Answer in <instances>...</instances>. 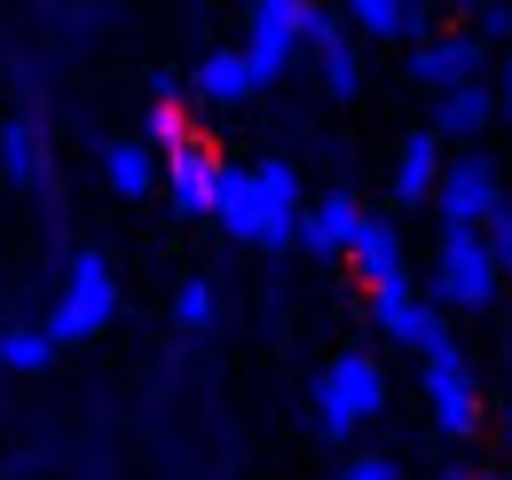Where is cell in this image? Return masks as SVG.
<instances>
[{
    "label": "cell",
    "mask_w": 512,
    "mask_h": 480,
    "mask_svg": "<svg viewBox=\"0 0 512 480\" xmlns=\"http://www.w3.org/2000/svg\"><path fill=\"white\" fill-rule=\"evenodd\" d=\"M489 126H497V87H489V79H473V87H449V95H434V119H426V134H434V142H457V150H473Z\"/></svg>",
    "instance_id": "4fadbf2b"
},
{
    "label": "cell",
    "mask_w": 512,
    "mask_h": 480,
    "mask_svg": "<svg viewBox=\"0 0 512 480\" xmlns=\"http://www.w3.org/2000/svg\"><path fill=\"white\" fill-rule=\"evenodd\" d=\"M253 71H245V48H205L190 71V103L197 111H237V103H253Z\"/></svg>",
    "instance_id": "9a60e30c"
},
{
    "label": "cell",
    "mask_w": 512,
    "mask_h": 480,
    "mask_svg": "<svg viewBox=\"0 0 512 480\" xmlns=\"http://www.w3.org/2000/svg\"><path fill=\"white\" fill-rule=\"evenodd\" d=\"M505 370H512V315H505Z\"/></svg>",
    "instance_id": "f1b7e54d"
},
{
    "label": "cell",
    "mask_w": 512,
    "mask_h": 480,
    "mask_svg": "<svg viewBox=\"0 0 512 480\" xmlns=\"http://www.w3.org/2000/svg\"><path fill=\"white\" fill-rule=\"evenodd\" d=\"M119 315V276L103 252H71L64 284H56V307H48V347H79L95 331H111Z\"/></svg>",
    "instance_id": "5b68a950"
},
{
    "label": "cell",
    "mask_w": 512,
    "mask_h": 480,
    "mask_svg": "<svg viewBox=\"0 0 512 480\" xmlns=\"http://www.w3.org/2000/svg\"><path fill=\"white\" fill-rule=\"evenodd\" d=\"M174 323H182V331H205V323H213V284H205V276L174 284Z\"/></svg>",
    "instance_id": "603a6c76"
},
{
    "label": "cell",
    "mask_w": 512,
    "mask_h": 480,
    "mask_svg": "<svg viewBox=\"0 0 512 480\" xmlns=\"http://www.w3.org/2000/svg\"><path fill=\"white\" fill-rule=\"evenodd\" d=\"M56 347H48V331H32V323H0V370H48Z\"/></svg>",
    "instance_id": "44dd1931"
},
{
    "label": "cell",
    "mask_w": 512,
    "mask_h": 480,
    "mask_svg": "<svg viewBox=\"0 0 512 480\" xmlns=\"http://www.w3.org/2000/svg\"><path fill=\"white\" fill-rule=\"evenodd\" d=\"M481 244H489V260H497V276H512V197L489 213V229H481Z\"/></svg>",
    "instance_id": "cb8c5ba5"
},
{
    "label": "cell",
    "mask_w": 512,
    "mask_h": 480,
    "mask_svg": "<svg viewBox=\"0 0 512 480\" xmlns=\"http://www.w3.org/2000/svg\"><path fill=\"white\" fill-rule=\"evenodd\" d=\"M386 362L371 355V347H339V355L323 362V378H316V425H323V441H355L363 425H379L386 418Z\"/></svg>",
    "instance_id": "3957f363"
},
{
    "label": "cell",
    "mask_w": 512,
    "mask_h": 480,
    "mask_svg": "<svg viewBox=\"0 0 512 480\" xmlns=\"http://www.w3.org/2000/svg\"><path fill=\"white\" fill-rule=\"evenodd\" d=\"M418 292L442 307V315H489V307L505 300V276H497L481 229H434V260H426V284Z\"/></svg>",
    "instance_id": "7a4b0ae2"
},
{
    "label": "cell",
    "mask_w": 512,
    "mask_h": 480,
    "mask_svg": "<svg viewBox=\"0 0 512 480\" xmlns=\"http://www.w3.org/2000/svg\"><path fill=\"white\" fill-rule=\"evenodd\" d=\"M0 174L16 181V189H48L56 158H48V126L40 119H8L0 126Z\"/></svg>",
    "instance_id": "ac0fdd59"
},
{
    "label": "cell",
    "mask_w": 512,
    "mask_h": 480,
    "mask_svg": "<svg viewBox=\"0 0 512 480\" xmlns=\"http://www.w3.org/2000/svg\"><path fill=\"white\" fill-rule=\"evenodd\" d=\"M339 24H347L355 40H371V48H418V40H434V32H442L426 0H355Z\"/></svg>",
    "instance_id": "7c38bea8"
},
{
    "label": "cell",
    "mask_w": 512,
    "mask_h": 480,
    "mask_svg": "<svg viewBox=\"0 0 512 480\" xmlns=\"http://www.w3.org/2000/svg\"><path fill=\"white\" fill-rule=\"evenodd\" d=\"M182 134H190V111H182V95L158 79V87H150V119H142V150H150V158H166Z\"/></svg>",
    "instance_id": "ffe728a7"
},
{
    "label": "cell",
    "mask_w": 512,
    "mask_h": 480,
    "mask_svg": "<svg viewBox=\"0 0 512 480\" xmlns=\"http://www.w3.org/2000/svg\"><path fill=\"white\" fill-rule=\"evenodd\" d=\"M308 56H316V79H323L331 103H355V95H363V40H355L331 8L308 16Z\"/></svg>",
    "instance_id": "8fae6325"
},
{
    "label": "cell",
    "mask_w": 512,
    "mask_h": 480,
    "mask_svg": "<svg viewBox=\"0 0 512 480\" xmlns=\"http://www.w3.org/2000/svg\"><path fill=\"white\" fill-rule=\"evenodd\" d=\"M434 181H442V142L418 126V134H402V150H394V181H386L394 213H418V205H434Z\"/></svg>",
    "instance_id": "2e32d148"
},
{
    "label": "cell",
    "mask_w": 512,
    "mask_h": 480,
    "mask_svg": "<svg viewBox=\"0 0 512 480\" xmlns=\"http://www.w3.org/2000/svg\"><path fill=\"white\" fill-rule=\"evenodd\" d=\"M371 323H379L386 347H410V355H434L449 339V315L418 284H386V292H371Z\"/></svg>",
    "instance_id": "ba28073f"
},
{
    "label": "cell",
    "mask_w": 512,
    "mask_h": 480,
    "mask_svg": "<svg viewBox=\"0 0 512 480\" xmlns=\"http://www.w3.org/2000/svg\"><path fill=\"white\" fill-rule=\"evenodd\" d=\"M0 315H8V300H0Z\"/></svg>",
    "instance_id": "4dcf8cb0"
},
{
    "label": "cell",
    "mask_w": 512,
    "mask_h": 480,
    "mask_svg": "<svg viewBox=\"0 0 512 480\" xmlns=\"http://www.w3.org/2000/svg\"><path fill=\"white\" fill-rule=\"evenodd\" d=\"M355 276L371 284V292H386V284H410V244H402V229L386 221V213H363V237H355Z\"/></svg>",
    "instance_id": "e0dca14e"
},
{
    "label": "cell",
    "mask_w": 512,
    "mask_h": 480,
    "mask_svg": "<svg viewBox=\"0 0 512 480\" xmlns=\"http://www.w3.org/2000/svg\"><path fill=\"white\" fill-rule=\"evenodd\" d=\"M339 480H402V465H394L386 449H355V457L339 465Z\"/></svg>",
    "instance_id": "d4e9b609"
},
{
    "label": "cell",
    "mask_w": 512,
    "mask_h": 480,
    "mask_svg": "<svg viewBox=\"0 0 512 480\" xmlns=\"http://www.w3.org/2000/svg\"><path fill=\"white\" fill-rule=\"evenodd\" d=\"M497 441H505V457H512V394L497 402Z\"/></svg>",
    "instance_id": "4316f807"
},
{
    "label": "cell",
    "mask_w": 512,
    "mask_h": 480,
    "mask_svg": "<svg viewBox=\"0 0 512 480\" xmlns=\"http://www.w3.org/2000/svg\"><path fill=\"white\" fill-rule=\"evenodd\" d=\"M103 181H111L119 197H150V189H158V158H150L142 142H111V150H103Z\"/></svg>",
    "instance_id": "d6986e66"
},
{
    "label": "cell",
    "mask_w": 512,
    "mask_h": 480,
    "mask_svg": "<svg viewBox=\"0 0 512 480\" xmlns=\"http://www.w3.org/2000/svg\"><path fill=\"white\" fill-rule=\"evenodd\" d=\"M465 32L481 40V48H512V0H481V8H465Z\"/></svg>",
    "instance_id": "7402d4cb"
},
{
    "label": "cell",
    "mask_w": 512,
    "mask_h": 480,
    "mask_svg": "<svg viewBox=\"0 0 512 480\" xmlns=\"http://www.w3.org/2000/svg\"><path fill=\"white\" fill-rule=\"evenodd\" d=\"M505 158L497 150H457V158H442V181H434V221L442 229H489V213L505 205Z\"/></svg>",
    "instance_id": "8992f818"
},
{
    "label": "cell",
    "mask_w": 512,
    "mask_h": 480,
    "mask_svg": "<svg viewBox=\"0 0 512 480\" xmlns=\"http://www.w3.org/2000/svg\"><path fill=\"white\" fill-rule=\"evenodd\" d=\"M489 87H497V119L512 126V48L497 56V79H489Z\"/></svg>",
    "instance_id": "484cf974"
},
{
    "label": "cell",
    "mask_w": 512,
    "mask_h": 480,
    "mask_svg": "<svg viewBox=\"0 0 512 480\" xmlns=\"http://www.w3.org/2000/svg\"><path fill=\"white\" fill-rule=\"evenodd\" d=\"M473 79H489V48H481L465 24L410 48V87H418V95H449V87H473Z\"/></svg>",
    "instance_id": "9c48e42d"
},
{
    "label": "cell",
    "mask_w": 512,
    "mask_h": 480,
    "mask_svg": "<svg viewBox=\"0 0 512 480\" xmlns=\"http://www.w3.org/2000/svg\"><path fill=\"white\" fill-rule=\"evenodd\" d=\"M497 480H512V465H505V473H497Z\"/></svg>",
    "instance_id": "f546056e"
},
{
    "label": "cell",
    "mask_w": 512,
    "mask_h": 480,
    "mask_svg": "<svg viewBox=\"0 0 512 480\" xmlns=\"http://www.w3.org/2000/svg\"><path fill=\"white\" fill-rule=\"evenodd\" d=\"M418 394H426V410H434V433L442 441H473L481 425H489V402H481V370L473 355L442 339L434 355H418Z\"/></svg>",
    "instance_id": "277c9868"
},
{
    "label": "cell",
    "mask_w": 512,
    "mask_h": 480,
    "mask_svg": "<svg viewBox=\"0 0 512 480\" xmlns=\"http://www.w3.org/2000/svg\"><path fill=\"white\" fill-rule=\"evenodd\" d=\"M308 16H316V0H253V16H245V71H253V87L268 95L292 63L308 56Z\"/></svg>",
    "instance_id": "52a82bcc"
},
{
    "label": "cell",
    "mask_w": 512,
    "mask_h": 480,
    "mask_svg": "<svg viewBox=\"0 0 512 480\" xmlns=\"http://www.w3.org/2000/svg\"><path fill=\"white\" fill-rule=\"evenodd\" d=\"M300 213H308V189L292 174V158H245V166H221L205 221H221V237L237 244L284 252V244H300Z\"/></svg>",
    "instance_id": "6da1fadb"
},
{
    "label": "cell",
    "mask_w": 512,
    "mask_h": 480,
    "mask_svg": "<svg viewBox=\"0 0 512 480\" xmlns=\"http://www.w3.org/2000/svg\"><path fill=\"white\" fill-rule=\"evenodd\" d=\"M355 237H363V205H355L347 189L308 197V213H300V244H308L316 260H347V252H355Z\"/></svg>",
    "instance_id": "5bb4252c"
},
{
    "label": "cell",
    "mask_w": 512,
    "mask_h": 480,
    "mask_svg": "<svg viewBox=\"0 0 512 480\" xmlns=\"http://www.w3.org/2000/svg\"><path fill=\"white\" fill-rule=\"evenodd\" d=\"M434 480H473V465H449V473H434Z\"/></svg>",
    "instance_id": "83f0119b"
},
{
    "label": "cell",
    "mask_w": 512,
    "mask_h": 480,
    "mask_svg": "<svg viewBox=\"0 0 512 480\" xmlns=\"http://www.w3.org/2000/svg\"><path fill=\"white\" fill-rule=\"evenodd\" d=\"M158 181H166V205H174L182 221H205V213H213V181H221V150L190 126V134L158 158Z\"/></svg>",
    "instance_id": "30bf717a"
}]
</instances>
